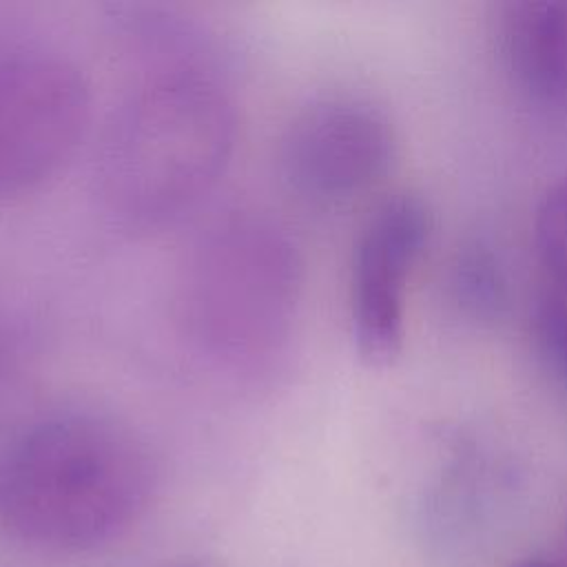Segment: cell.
Segmentation results:
<instances>
[{
	"label": "cell",
	"mask_w": 567,
	"mask_h": 567,
	"mask_svg": "<svg viewBox=\"0 0 567 567\" xmlns=\"http://www.w3.org/2000/svg\"><path fill=\"white\" fill-rule=\"evenodd\" d=\"M396 155L388 113L368 97L321 95L299 106L277 142L284 184L308 202L348 199L377 184Z\"/></svg>",
	"instance_id": "obj_5"
},
{
	"label": "cell",
	"mask_w": 567,
	"mask_h": 567,
	"mask_svg": "<svg viewBox=\"0 0 567 567\" xmlns=\"http://www.w3.org/2000/svg\"><path fill=\"white\" fill-rule=\"evenodd\" d=\"M89 122L91 86L75 62L47 49L0 55V204L55 177Z\"/></svg>",
	"instance_id": "obj_4"
},
{
	"label": "cell",
	"mask_w": 567,
	"mask_h": 567,
	"mask_svg": "<svg viewBox=\"0 0 567 567\" xmlns=\"http://www.w3.org/2000/svg\"><path fill=\"white\" fill-rule=\"evenodd\" d=\"M425 199L396 193L368 217L352 259L350 332L359 359L370 368L396 361L405 337V284L432 235Z\"/></svg>",
	"instance_id": "obj_6"
},
{
	"label": "cell",
	"mask_w": 567,
	"mask_h": 567,
	"mask_svg": "<svg viewBox=\"0 0 567 567\" xmlns=\"http://www.w3.org/2000/svg\"><path fill=\"white\" fill-rule=\"evenodd\" d=\"M237 124L221 73H142L111 113L95 153L102 213L133 235L175 224L224 177Z\"/></svg>",
	"instance_id": "obj_2"
},
{
	"label": "cell",
	"mask_w": 567,
	"mask_h": 567,
	"mask_svg": "<svg viewBox=\"0 0 567 567\" xmlns=\"http://www.w3.org/2000/svg\"><path fill=\"white\" fill-rule=\"evenodd\" d=\"M534 244L556 286L567 288V179L554 184L534 217Z\"/></svg>",
	"instance_id": "obj_9"
},
{
	"label": "cell",
	"mask_w": 567,
	"mask_h": 567,
	"mask_svg": "<svg viewBox=\"0 0 567 567\" xmlns=\"http://www.w3.org/2000/svg\"><path fill=\"white\" fill-rule=\"evenodd\" d=\"M536 337L543 354L567 379V288H551L536 308Z\"/></svg>",
	"instance_id": "obj_10"
},
{
	"label": "cell",
	"mask_w": 567,
	"mask_h": 567,
	"mask_svg": "<svg viewBox=\"0 0 567 567\" xmlns=\"http://www.w3.org/2000/svg\"><path fill=\"white\" fill-rule=\"evenodd\" d=\"M303 281V255L286 224L259 208L228 210L197 235L179 266V330L226 379L270 381L295 343Z\"/></svg>",
	"instance_id": "obj_3"
},
{
	"label": "cell",
	"mask_w": 567,
	"mask_h": 567,
	"mask_svg": "<svg viewBox=\"0 0 567 567\" xmlns=\"http://www.w3.org/2000/svg\"><path fill=\"white\" fill-rule=\"evenodd\" d=\"M505 71L523 97L567 109V0H512L498 18Z\"/></svg>",
	"instance_id": "obj_7"
},
{
	"label": "cell",
	"mask_w": 567,
	"mask_h": 567,
	"mask_svg": "<svg viewBox=\"0 0 567 567\" xmlns=\"http://www.w3.org/2000/svg\"><path fill=\"white\" fill-rule=\"evenodd\" d=\"M117 38L142 73L226 69L217 38L182 13L148 4H122L113 11Z\"/></svg>",
	"instance_id": "obj_8"
},
{
	"label": "cell",
	"mask_w": 567,
	"mask_h": 567,
	"mask_svg": "<svg viewBox=\"0 0 567 567\" xmlns=\"http://www.w3.org/2000/svg\"><path fill=\"white\" fill-rule=\"evenodd\" d=\"M512 567H563L558 563H549V560H540V558H529V560H520Z\"/></svg>",
	"instance_id": "obj_11"
},
{
	"label": "cell",
	"mask_w": 567,
	"mask_h": 567,
	"mask_svg": "<svg viewBox=\"0 0 567 567\" xmlns=\"http://www.w3.org/2000/svg\"><path fill=\"white\" fill-rule=\"evenodd\" d=\"M155 478L146 439L120 414L55 410L24 427L0 456V518L31 545L91 549L144 514Z\"/></svg>",
	"instance_id": "obj_1"
}]
</instances>
